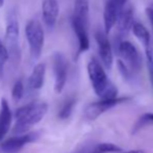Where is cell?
<instances>
[{
	"mask_svg": "<svg viewBox=\"0 0 153 153\" xmlns=\"http://www.w3.org/2000/svg\"><path fill=\"white\" fill-rule=\"evenodd\" d=\"M23 95H24V85H23V81L21 79H19L13 85L12 97L14 99V101L19 102L23 98Z\"/></svg>",
	"mask_w": 153,
	"mask_h": 153,
	"instance_id": "ffe728a7",
	"label": "cell"
},
{
	"mask_svg": "<svg viewBox=\"0 0 153 153\" xmlns=\"http://www.w3.org/2000/svg\"><path fill=\"white\" fill-rule=\"evenodd\" d=\"M72 19L87 25L89 22V1L88 0H75Z\"/></svg>",
	"mask_w": 153,
	"mask_h": 153,
	"instance_id": "2e32d148",
	"label": "cell"
},
{
	"mask_svg": "<svg viewBox=\"0 0 153 153\" xmlns=\"http://www.w3.org/2000/svg\"><path fill=\"white\" fill-rule=\"evenodd\" d=\"M54 72V91L61 94L67 82L68 76V61L62 52H55L52 57Z\"/></svg>",
	"mask_w": 153,
	"mask_h": 153,
	"instance_id": "5b68a950",
	"label": "cell"
},
{
	"mask_svg": "<svg viewBox=\"0 0 153 153\" xmlns=\"http://www.w3.org/2000/svg\"><path fill=\"white\" fill-rule=\"evenodd\" d=\"M3 4H4V0H0V7L3 6Z\"/></svg>",
	"mask_w": 153,
	"mask_h": 153,
	"instance_id": "83f0119b",
	"label": "cell"
},
{
	"mask_svg": "<svg viewBox=\"0 0 153 153\" xmlns=\"http://www.w3.org/2000/svg\"><path fill=\"white\" fill-rule=\"evenodd\" d=\"M129 98L127 97H122V98H115V99H107V100H101L96 101V102L90 103L85 109V116L88 120H94L98 119L102 114H104L105 111H109L111 108L115 107L116 105L123 103L125 101H127Z\"/></svg>",
	"mask_w": 153,
	"mask_h": 153,
	"instance_id": "52a82bcc",
	"label": "cell"
},
{
	"mask_svg": "<svg viewBox=\"0 0 153 153\" xmlns=\"http://www.w3.org/2000/svg\"><path fill=\"white\" fill-rule=\"evenodd\" d=\"M95 149L100 153H113V152H122V148L113 143H100L95 146Z\"/></svg>",
	"mask_w": 153,
	"mask_h": 153,
	"instance_id": "d6986e66",
	"label": "cell"
},
{
	"mask_svg": "<svg viewBox=\"0 0 153 153\" xmlns=\"http://www.w3.org/2000/svg\"><path fill=\"white\" fill-rule=\"evenodd\" d=\"M25 36L29 45V52L32 59H38L41 56L44 47V30L40 21L31 19L25 26Z\"/></svg>",
	"mask_w": 153,
	"mask_h": 153,
	"instance_id": "3957f363",
	"label": "cell"
},
{
	"mask_svg": "<svg viewBox=\"0 0 153 153\" xmlns=\"http://www.w3.org/2000/svg\"><path fill=\"white\" fill-rule=\"evenodd\" d=\"M5 42L10 48V53L17 55L18 53L19 43V22L14 12H10L7 16L5 28ZM6 47V48H7ZM8 53V54H10Z\"/></svg>",
	"mask_w": 153,
	"mask_h": 153,
	"instance_id": "9c48e42d",
	"label": "cell"
},
{
	"mask_svg": "<svg viewBox=\"0 0 153 153\" xmlns=\"http://www.w3.org/2000/svg\"><path fill=\"white\" fill-rule=\"evenodd\" d=\"M132 32L140 41L144 44V46H147L151 42V39H150V33L148 31V29L144 26L142 23H133L132 25Z\"/></svg>",
	"mask_w": 153,
	"mask_h": 153,
	"instance_id": "e0dca14e",
	"label": "cell"
},
{
	"mask_svg": "<svg viewBox=\"0 0 153 153\" xmlns=\"http://www.w3.org/2000/svg\"><path fill=\"white\" fill-rule=\"evenodd\" d=\"M117 66L118 69H119L120 73L125 79H130L131 78V71L128 69V67L126 66L124 62L121 61V59H118L117 62Z\"/></svg>",
	"mask_w": 153,
	"mask_h": 153,
	"instance_id": "603a6c76",
	"label": "cell"
},
{
	"mask_svg": "<svg viewBox=\"0 0 153 153\" xmlns=\"http://www.w3.org/2000/svg\"><path fill=\"white\" fill-rule=\"evenodd\" d=\"M117 49L120 56L127 64L126 66L131 72H139L141 70L143 59L141 56V53L137 51V47L132 43L128 41H121Z\"/></svg>",
	"mask_w": 153,
	"mask_h": 153,
	"instance_id": "277c9868",
	"label": "cell"
},
{
	"mask_svg": "<svg viewBox=\"0 0 153 153\" xmlns=\"http://www.w3.org/2000/svg\"><path fill=\"white\" fill-rule=\"evenodd\" d=\"M42 13L44 22L49 28H53L56 24L59 13L57 0H44L42 3Z\"/></svg>",
	"mask_w": 153,
	"mask_h": 153,
	"instance_id": "8fae6325",
	"label": "cell"
},
{
	"mask_svg": "<svg viewBox=\"0 0 153 153\" xmlns=\"http://www.w3.org/2000/svg\"><path fill=\"white\" fill-rule=\"evenodd\" d=\"M88 74L95 94L103 100L118 97V89L108 78L104 68L95 57L88 62Z\"/></svg>",
	"mask_w": 153,
	"mask_h": 153,
	"instance_id": "7a4b0ae2",
	"label": "cell"
},
{
	"mask_svg": "<svg viewBox=\"0 0 153 153\" xmlns=\"http://www.w3.org/2000/svg\"><path fill=\"white\" fill-rule=\"evenodd\" d=\"M10 54H8V50L6 48V46L3 44L1 40H0V74L2 73L3 67L5 65V62H7Z\"/></svg>",
	"mask_w": 153,
	"mask_h": 153,
	"instance_id": "7402d4cb",
	"label": "cell"
},
{
	"mask_svg": "<svg viewBox=\"0 0 153 153\" xmlns=\"http://www.w3.org/2000/svg\"><path fill=\"white\" fill-rule=\"evenodd\" d=\"M145 48H146V56H147V65L150 74V80H151L152 87H153V43L150 42V44L147 45Z\"/></svg>",
	"mask_w": 153,
	"mask_h": 153,
	"instance_id": "44dd1931",
	"label": "cell"
},
{
	"mask_svg": "<svg viewBox=\"0 0 153 153\" xmlns=\"http://www.w3.org/2000/svg\"><path fill=\"white\" fill-rule=\"evenodd\" d=\"M119 153H147V152L142 149H134V150H129V151H124V152H119Z\"/></svg>",
	"mask_w": 153,
	"mask_h": 153,
	"instance_id": "484cf974",
	"label": "cell"
},
{
	"mask_svg": "<svg viewBox=\"0 0 153 153\" xmlns=\"http://www.w3.org/2000/svg\"><path fill=\"white\" fill-rule=\"evenodd\" d=\"M72 27L78 40V54L85 52L90 48V40L88 36V26L79 21L72 19Z\"/></svg>",
	"mask_w": 153,
	"mask_h": 153,
	"instance_id": "4fadbf2b",
	"label": "cell"
},
{
	"mask_svg": "<svg viewBox=\"0 0 153 153\" xmlns=\"http://www.w3.org/2000/svg\"><path fill=\"white\" fill-rule=\"evenodd\" d=\"M48 111V104L46 102H30L19 107L15 113L16 123L13 128L14 135H21L27 133L32 126L42 121Z\"/></svg>",
	"mask_w": 153,
	"mask_h": 153,
	"instance_id": "6da1fadb",
	"label": "cell"
},
{
	"mask_svg": "<svg viewBox=\"0 0 153 153\" xmlns=\"http://www.w3.org/2000/svg\"><path fill=\"white\" fill-rule=\"evenodd\" d=\"M76 104V98L75 97H70V98L66 99L64 101V103L62 104L61 108L59 111V118L61 120H67L70 118V116L72 115L73 109Z\"/></svg>",
	"mask_w": 153,
	"mask_h": 153,
	"instance_id": "ac0fdd59",
	"label": "cell"
},
{
	"mask_svg": "<svg viewBox=\"0 0 153 153\" xmlns=\"http://www.w3.org/2000/svg\"><path fill=\"white\" fill-rule=\"evenodd\" d=\"M126 3V0H107L103 12V22H104L105 33H109L114 25L117 23L118 17L121 14Z\"/></svg>",
	"mask_w": 153,
	"mask_h": 153,
	"instance_id": "ba28073f",
	"label": "cell"
},
{
	"mask_svg": "<svg viewBox=\"0 0 153 153\" xmlns=\"http://www.w3.org/2000/svg\"><path fill=\"white\" fill-rule=\"evenodd\" d=\"M95 39H96L97 45H98L99 56L102 61L104 67L109 70L113 66V50H111V45L109 43V40L107 39L106 33L103 31L98 30L95 33Z\"/></svg>",
	"mask_w": 153,
	"mask_h": 153,
	"instance_id": "30bf717a",
	"label": "cell"
},
{
	"mask_svg": "<svg viewBox=\"0 0 153 153\" xmlns=\"http://www.w3.org/2000/svg\"><path fill=\"white\" fill-rule=\"evenodd\" d=\"M40 137V133L34 131V132H27L21 135H15L10 137L7 141L1 144L0 146V152L1 153H19L26 145L33 143Z\"/></svg>",
	"mask_w": 153,
	"mask_h": 153,
	"instance_id": "8992f818",
	"label": "cell"
},
{
	"mask_svg": "<svg viewBox=\"0 0 153 153\" xmlns=\"http://www.w3.org/2000/svg\"><path fill=\"white\" fill-rule=\"evenodd\" d=\"M147 123H153V114L147 113L142 116V117L140 118L139 122H137V126L139 127H137V128H140V127L144 126V125H146Z\"/></svg>",
	"mask_w": 153,
	"mask_h": 153,
	"instance_id": "cb8c5ba5",
	"label": "cell"
},
{
	"mask_svg": "<svg viewBox=\"0 0 153 153\" xmlns=\"http://www.w3.org/2000/svg\"><path fill=\"white\" fill-rule=\"evenodd\" d=\"M45 74H46V65L43 62L36 65L28 78L29 88L31 90H40L44 85Z\"/></svg>",
	"mask_w": 153,
	"mask_h": 153,
	"instance_id": "9a60e30c",
	"label": "cell"
},
{
	"mask_svg": "<svg viewBox=\"0 0 153 153\" xmlns=\"http://www.w3.org/2000/svg\"><path fill=\"white\" fill-rule=\"evenodd\" d=\"M133 10L131 7L123 8L117 20V30L121 36H124L130 31L133 25Z\"/></svg>",
	"mask_w": 153,
	"mask_h": 153,
	"instance_id": "5bb4252c",
	"label": "cell"
},
{
	"mask_svg": "<svg viewBox=\"0 0 153 153\" xmlns=\"http://www.w3.org/2000/svg\"><path fill=\"white\" fill-rule=\"evenodd\" d=\"M13 114L6 99H1V107H0V142L8 133L12 126Z\"/></svg>",
	"mask_w": 153,
	"mask_h": 153,
	"instance_id": "7c38bea8",
	"label": "cell"
},
{
	"mask_svg": "<svg viewBox=\"0 0 153 153\" xmlns=\"http://www.w3.org/2000/svg\"><path fill=\"white\" fill-rule=\"evenodd\" d=\"M89 153H100V152H98V151H97V150L95 149V147H94V148H93V149H91V150H90V151H89Z\"/></svg>",
	"mask_w": 153,
	"mask_h": 153,
	"instance_id": "4316f807",
	"label": "cell"
},
{
	"mask_svg": "<svg viewBox=\"0 0 153 153\" xmlns=\"http://www.w3.org/2000/svg\"><path fill=\"white\" fill-rule=\"evenodd\" d=\"M146 15H147L148 19H149L150 23H151V25H152V28H153V8L151 7L146 8Z\"/></svg>",
	"mask_w": 153,
	"mask_h": 153,
	"instance_id": "d4e9b609",
	"label": "cell"
}]
</instances>
